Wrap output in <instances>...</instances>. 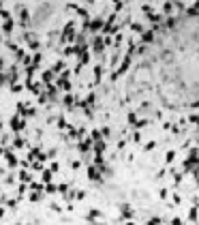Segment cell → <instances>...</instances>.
I'll list each match as a JSON object with an SVG mask.
<instances>
[{"label":"cell","instance_id":"cb8c5ba5","mask_svg":"<svg viewBox=\"0 0 199 225\" xmlns=\"http://www.w3.org/2000/svg\"><path fill=\"white\" fill-rule=\"evenodd\" d=\"M35 114H36L35 107H26V109H24V116H26V118H32Z\"/></svg>","mask_w":199,"mask_h":225},{"label":"cell","instance_id":"4dcf8cb0","mask_svg":"<svg viewBox=\"0 0 199 225\" xmlns=\"http://www.w3.org/2000/svg\"><path fill=\"white\" fill-rule=\"evenodd\" d=\"M174 159H176V152H174V150H169V152L165 154V161H167V163H171Z\"/></svg>","mask_w":199,"mask_h":225},{"label":"cell","instance_id":"83f0119b","mask_svg":"<svg viewBox=\"0 0 199 225\" xmlns=\"http://www.w3.org/2000/svg\"><path fill=\"white\" fill-rule=\"evenodd\" d=\"M188 221H197V206H195V208H191V212H188Z\"/></svg>","mask_w":199,"mask_h":225},{"label":"cell","instance_id":"6da1fadb","mask_svg":"<svg viewBox=\"0 0 199 225\" xmlns=\"http://www.w3.org/2000/svg\"><path fill=\"white\" fill-rule=\"evenodd\" d=\"M75 24L73 22H69V24L64 26V30H62V35H60V41L62 43H67V41H75Z\"/></svg>","mask_w":199,"mask_h":225},{"label":"cell","instance_id":"9c48e42d","mask_svg":"<svg viewBox=\"0 0 199 225\" xmlns=\"http://www.w3.org/2000/svg\"><path fill=\"white\" fill-rule=\"evenodd\" d=\"M141 41H143V43H152L154 41V30H143V32H141Z\"/></svg>","mask_w":199,"mask_h":225},{"label":"cell","instance_id":"484cf974","mask_svg":"<svg viewBox=\"0 0 199 225\" xmlns=\"http://www.w3.org/2000/svg\"><path fill=\"white\" fill-rule=\"evenodd\" d=\"M24 144L26 142H24L22 137H15V140H13V148H24Z\"/></svg>","mask_w":199,"mask_h":225},{"label":"cell","instance_id":"f1b7e54d","mask_svg":"<svg viewBox=\"0 0 199 225\" xmlns=\"http://www.w3.org/2000/svg\"><path fill=\"white\" fill-rule=\"evenodd\" d=\"M186 15L188 17H199V9H195V7H193V9H186Z\"/></svg>","mask_w":199,"mask_h":225},{"label":"cell","instance_id":"7402d4cb","mask_svg":"<svg viewBox=\"0 0 199 225\" xmlns=\"http://www.w3.org/2000/svg\"><path fill=\"white\" fill-rule=\"evenodd\" d=\"M41 60H43L41 52H35V56H32V64H35V67H39V64H41Z\"/></svg>","mask_w":199,"mask_h":225},{"label":"cell","instance_id":"5bb4252c","mask_svg":"<svg viewBox=\"0 0 199 225\" xmlns=\"http://www.w3.org/2000/svg\"><path fill=\"white\" fill-rule=\"evenodd\" d=\"M90 146H92V137H88V140L79 142V150H82V152H88V150H90Z\"/></svg>","mask_w":199,"mask_h":225},{"label":"cell","instance_id":"ab89813d","mask_svg":"<svg viewBox=\"0 0 199 225\" xmlns=\"http://www.w3.org/2000/svg\"><path fill=\"white\" fill-rule=\"evenodd\" d=\"M188 122H193V124H197V122H199V116H195V114H193V116H188Z\"/></svg>","mask_w":199,"mask_h":225},{"label":"cell","instance_id":"3957f363","mask_svg":"<svg viewBox=\"0 0 199 225\" xmlns=\"http://www.w3.org/2000/svg\"><path fill=\"white\" fill-rule=\"evenodd\" d=\"M92 52L94 54H103V52H105V41H103L101 36H94L92 39Z\"/></svg>","mask_w":199,"mask_h":225},{"label":"cell","instance_id":"d6986e66","mask_svg":"<svg viewBox=\"0 0 199 225\" xmlns=\"http://www.w3.org/2000/svg\"><path fill=\"white\" fill-rule=\"evenodd\" d=\"M19 180H22V182H30V180H32V176L28 174V169H22V172H19Z\"/></svg>","mask_w":199,"mask_h":225},{"label":"cell","instance_id":"603a6c76","mask_svg":"<svg viewBox=\"0 0 199 225\" xmlns=\"http://www.w3.org/2000/svg\"><path fill=\"white\" fill-rule=\"evenodd\" d=\"M45 193H56V191H58V187H56V184H51V182H45Z\"/></svg>","mask_w":199,"mask_h":225},{"label":"cell","instance_id":"d590c367","mask_svg":"<svg viewBox=\"0 0 199 225\" xmlns=\"http://www.w3.org/2000/svg\"><path fill=\"white\" fill-rule=\"evenodd\" d=\"M0 17H2L4 22H7V19H13V17H11V13H9V11H0Z\"/></svg>","mask_w":199,"mask_h":225},{"label":"cell","instance_id":"f35d334b","mask_svg":"<svg viewBox=\"0 0 199 225\" xmlns=\"http://www.w3.org/2000/svg\"><path fill=\"white\" fill-rule=\"evenodd\" d=\"M135 120H137V114H133V112H131V114H129V124H131V127L135 124Z\"/></svg>","mask_w":199,"mask_h":225},{"label":"cell","instance_id":"ffe728a7","mask_svg":"<svg viewBox=\"0 0 199 225\" xmlns=\"http://www.w3.org/2000/svg\"><path fill=\"white\" fill-rule=\"evenodd\" d=\"M101 77H103V69H101V64H99V67H94V84L99 82Z\"/></svg>","mask_w":199,"mask_h":225},{"label":"cell","instance_id":"60d3db41","mask_svg":"<svg viewBox=\"0 0 199 225\" xmlns=\"http://www.w3.org/2000/svg\"><path fill=\"white\" fill-rule=\"evenodd\" d=\"M17 191H19V195H24V193L28 191V187H26V184H24V182H22V184H19V189H17Z\"/></svg>","mask_w":199,"mask_h":225},{"label":"cell","instance_id":"bcb514c9","mask_svg":"<svg viewBox=\"0 0 199 225\" xmlns=\"http://www.w3.org/2000/svg\"><path fill=\"white\" fill-rule=\"evenodd\" d=\"M2 217H4V208H0V219H2Z\"/></svg>","mask_w":199,"mask_h":225},{"label":"cell","instance_id":"f907efd6","mask_svg":"<svg viewBox=\"0 0 199 225\" xmlns=\"http://www.w3.org/2000/svg\"><path fill=\"white\" fill-rule=\"evenodd\" d=\"M0 43H2V39H0Z\"/></svg>","mask_w":199,"mask_h":225},{"label":"cell","instance_id":"2e32d148","mask_svg":"<svg viewBox=\"0 0 199 225\" xmlns=\"http://www.w3.org/2000/svg\"><path fill=\"white\" fill-rule=\"evenodd\" d=\"M51 176H54V172H51V169H43L41 180H43V182H51Z\"/></svg>","mask_w":199,"mask_h":225},{"label":"cell","instance_id":"8fae6325","mask_svg":"<svg viewBox=\"0 0 199 225\" xmlns=\"http://www.w3.org/2000/svg\"><path fill=\"white\" fill-rule=\"evenodd\" d=\"M120 210H122V219H133V217H135L133 210H131L126 204H122V206H120Z\"/></svg>","mask_w":199,"mask_h":225},{"label":"cell","instance_id":"9a60e30c","mask_svg":"<svg viewBox=\"0 0 199 225\" xmlns=\"http://www.w3.org/2000/svg\"><path fill=\"white\" fill-rule=\"evenodd\" d=\"M2 32H7V35L13 32V19H7V22L2 24Z\"/></svg>","mask_w":199,"mask_h":225},{"label":"cell","instance_id":"277c9868","mask_svg":"<svg viewBox=\"0 0 199 225\" xmlns=\"http://www.w3.org/2000/svg\"><path fill=\"white\" fill-rule=\"evenodd\" d=\"M9 124H11V129H13V131H24V127H26V122H24L19 116H13Z\"/></svg>","mask_w":199,"mask_h":225},{"label":"cell","instance_id":"ee69618b","mask_svg":"<svg viewBox=\"0 0 199 225\" xmlns=\"http://www.w3.org/2000/svg\"><path fill=\"white\" fill-rule=\"evenodd\" d=\"M171 223H174V225H180V223H182V219H180V217H174V219H171Z\"/></svg>","mask_w":199,"mask_h":225},{"label":"cell","instance_id":"7dc6e473","mask_svg":"<svg viewBox=\"0 0 199 225\" xmlns=\"http://www.w3.org/2000/svg\"><path fill=\"white\" fill-rule=\"evenodd\" d=\"M0 156H4V148H0Z\"/></svg>","mask_w":199,"mask_h":225},{"label":"cell","instance_id":"d6a6232c","mask_svg":"<svg viewBox=\"0 0 199 225\" xmlns=\"http://www.w3.org/2000/svg\"><path fill=\"white\" fill-rule=\"evenodd\" d=\"M146 124H148V120H135L133 127H135V129H141V127H146Z\"/></svg>","mask_w":199,"mask_h":225},{"label":"cell","instance_id":"7bdbcfd3","mask_svg":"<svg viewBox=\"0 0 199 225\" xmlns=\"http://www.w3.org/2000/svg\"><path fill=\"white\" fill-rule=\"evenodd\" d=\"M7 206H9V208H15V206H17V200H9V201H7Z\"/></svg>","mask_w":199,"mask_h":225},{"label":"cell","instance_id":"7a4b0ae2","mask_svg":"<svg viewBox=\"0 0 199 225\" xmlns=\"http://www.w3.org/2000/svg\"><path fill=\"white\" fill-rule=\"evenodd\" d=\"M129 67H131V54H129V56H124V58H122V62H120V69H118V71L114 73V80H116L118 75H122V73H126V71H129Z\"/></svg>","mask_w":199,"mask_h":225},{"label":"cell","instance_id":"ba28073f","mask_svg":"<svg viewBox=\"0 0 199 225\" xmlns=\"http://www.w3.org/2000/svg\"><path fill=\"white\" fill-rule=\"evenodd\" d=\"M19 24H22V26H28V24H30V13L26 11V9H22V11H19Z\"/></svg>","mask_w":199,"mask_h":225},{"label":"cell","instance_id":"44dd1931","mask_svg":"<svg viewBox=\"0 0 199 225\" xmlns=\"http://www.w3.org/2000/svg\"><path fill=\"white\" fill-rule=\"evenodd\" d=\"M51 71H54V73H62V71H64V62H62V60H58V62L54 64V69H51Z\"/></svg>","mask_w":199,"mask_h":225},{"label":"cell","instance_id":"30bf717a","mask_svg":"<svg viewBox=\"0 0 199 225\" xmlns=\"http://www.w3.org/2000/svg\"><path fill=\"white\" fill-rule=\"evenodd\" d=\"M56 41H60V32H56V30H51V32L47 35V45H54Z\"/></svg>","mask_w":199,"mask_h":225},{"label":"cell","instance_id":"52a82bcc","mask_svg":"<svg viewBox=\"0 0 199 225\" xmlns=\"http://www.w3.org/2000/svg\"><path fill=\"white\" fill-rule=\"evenodd\" d=\"M4 156H7V163H9V167H17V156H15L11 150H4Z\"/></svg>","mask_w":199,"mask_h":225},{"label":"cell","instance_id":"4316f807","mask_svg":"<svg viewBox=\"0 0 199 225\" xmlns=\"http://www.w3.org/2000/svg\"><path fill=\"white\" fill-rule=\"evenodd\" d=\"M30 191H43V187H41V182H32L30 180V187H28Z\"/></svg>","mask_w":199,"mask_h":225},{"label":"cell","instance_id":"c3c4849f","mask_svg":"<svg viewBox=\"0 0 199 225\" xmlns=\"http://www.w3.org/2000/svg\"><path fill=\"white\" fill-rule=\"evenodd\" d=\"M197 184H199V176H197Z\"/></svg>","mask_w":199,"mask_h":225},{"label":"cell","instance_id":"ac0fdd59","mask_svg":"<svg viewBox=\"0 0 199 225\" xmlns=\"http://www.w3.org/2000/svg\"><path fill=\"white\" fill-rule=\"evenodd\" d=\"M54 75H56V73L51 71V69H49V71H45V73H43V84H51Z\"/></svg>","mask_w":199,"mask_h":225},{"label":"cell","instance_id":"d4e9b609","mask_svg":"<svg viewBox=\"0 0 199 225\" xmlns=\"http://www.w3.org/2000/svg\"><path fill=\"white\" fill-rule=\"evenodd\" d=\"M131 30L137 32V35H141V32H143V26H141V24H131Z\"/></svg>","mask_w":199,"mask_h":225},{"label":"cell","instance_id":"5b68a950","mask_svg":"<svg viewBox=\"0 0 199 225\" xmlns=\"http://www.w3.org/2000/svg\"><path fill=\"white\" fill-rule=\"evenodd\" d=\"M103 19H101V17H94L92 22H90V28H88V30H90V32H99V30H103Z\"/></svg>","mask_w":199,"mask_h":225},{"label":"cell","instance_id":"681fc988","mask_svg":"<svg viewBox=\"0 0 199 225\" xmlns=\"http://www.w3.org/2000/svg\"><path fill=\"white\" fill-rule=\"evenodd\" d=\"M0 174H2V167H0Z\"/></svg>","mask_w":199,"mask_h":225},{"label":"cell","instance_id":"e575fe53","mask_svg":"<svg viewBox=\"0 0 199 225\" xmlns=\"http://www.w3.org/2000/svg\"><path fill=\"white\" fill-rule=\"evenodd\" d=\"M96 217H101V212H99V210H92V212L88 214V221H94Z\"/></svg>","mask_w":199,"mask_h":225},{"label":"cell","instance_id":"4fadbf2b","mask_svg":"<svg viewBox=\"0 0 199 225\" xmlns=\"http://www.w3.org/2000/svg\"><path fill=\"white\" fill-rule=\"evenodd\" d=\"M105 152V142L103 140H96V144H94V154H103Z\"/></svg>","mask_w":199,"mask_h":225},{"label":"cell","instance_id":"b9f144b4","mask_svg":"<svg viewBox=\"0 0 199 225\" xmlns=\"http://www.w3.org/2000/svg\"><path fill=\"white\" fill-rule=\"evenodd\" d=\"M58 127H60V129H67V122H64V118H58Z\"/></svg>","mask_w":199,"mask_h":225},{"label":"cell","instance_id":"f546056e","mask_svg":"<svg viewBox=\"0 0 199 225\" xmlns=\"http://www.w3.org/2000/svg\"><path fill=\"white\" fill-rule=\"evenodd\" d=\"M30 163H32V169H36V172H41V169H43V165H41V161H39V159L30 161Z\"/></svg>","mask_w":199,"mask_h":225},{"label":"cell","instance_id":"7c38bea8","mask_svg":"<svg viewBox=\"0 0 199 225\" xmlns=\"http://www.w3.org/2000/svg\"><path fill=\"white\" fill-rule=\"evenodd\" d=\"M163 11L167 13V15H169V17H171V15H174V11H176V2H171V0H169V2H165Z\"/></svg>","mask_w":199,"mask_h":225},{"label":"cell","instance_id":"836d02e7","mask_svg":"<svg viewBox=\"0 0 199 225\" xmlns=\"http://www.w3.org/2000/svg\"><path fill=\"white\" fill-rule=\"evenodd\" d=\"M22 88H24V86H22V84H17V82H13V84H11V90H13V92H19Z\"/></svg>","mask_w":199,"mask_h":225},{"label":"cell","instance_id":"f6af8a7d","mask_svg":"<svg viewBox=\"0 0 199 225\" xmlns=\"http://www.w3.org/2000/svg\"><path fill=\"white\" fill-rule=\"evenodd\" d=\"M148 223H161V217H152V219H150Z\"/></svg>","mask_w":199,"mask_h":225},{"label":"cell","instance_id":"74e56055","mask_svg":"<svg viewBox=\"0 0 199 225\" xmlns=\"http://www.w3.org/2000/svg\"><path fill=\"white\" fill-rule=\"evenodd\" d=\"M154 146H156L154 142H148L146 146H143V150H146V152H150V150H154Z\"/></svg>","mask_w":199,"mask_h":225},{"label":"cell","instance_id":"e0dca14e","mask_svg":"<svg viewBox=\"0 0 199 225\" xmlns=\"http://www.w3.org/2000/svg\"><path fill=\"white\" fill-rule=\"evenodd\" d=\"M62 103H64L67 107H73V105H75V96H73V95H64Z\"/></svg>","mask_w":199,"mask_h":225},{"label":"cell","instance_id":"8992f818","mask_svg":"<svg viewBox=\"0 0 199 225\" xmlns=\"http://www.w3.org/2000/svg\"><path fill=\"white\" fill-rule=\"evenodd\" d=\"M88 178H90V180H101V169L94 167V165H90V167H88Z\"/></svg>","mask_w":199,"mask_h":225},{"label":"cell","instance_id":"1f68e13d","mask_svg":"<svg viewBox=\"0 0 199 225\" xmlns=\"http://www.w3.org/2000/svg\"><path fill=\"white\" fill-rule=\"evenodd\" d=\"M131 140H133L135 144H137V142H141V133H139V131H133V135H131Z\"/></svg>","mask_w":199,"mask_h":225},{"label":"cell","instance_id":"8d00e7d4","mask_svg":"<svg viewBox=\"0 0 199 225\" xmlns=\"http://www.w3.org/2000/svg\"><path fill=\"white\" fill-rule=\"evenodd\" d=\"M90 137H92V142L101 140V131H92V133H90Z\"/></svg>","mask_w":199,"mask_h":225}]
</instances>
